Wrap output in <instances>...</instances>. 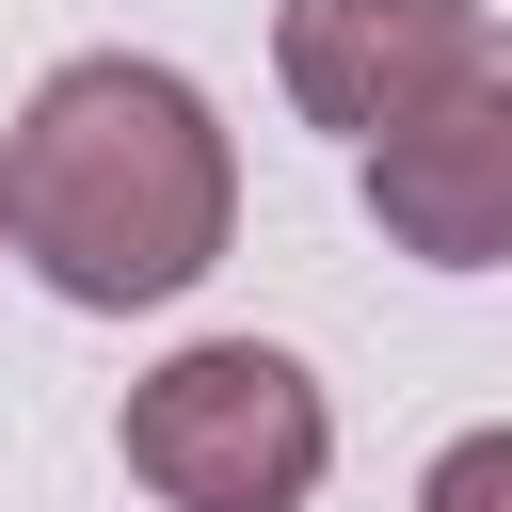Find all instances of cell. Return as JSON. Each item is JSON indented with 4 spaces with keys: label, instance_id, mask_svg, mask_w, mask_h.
Returning a JSON list of instances; mask_svg holds the SVG:
<instances>
[{
    "label": "cell",
    "instance_id": "cell-1",
    "mask_svg": "<svg viewBox=\"0 0 512 512\" xmlns=\"http://www.w3.org/2000/svg\"><path fill=\"white\" fill-rule=\"evenodd\" d=\"M0 240L48 304L128 320L224 272L240 240V144L208 112V80L144 64V48H80L32 80V112L0 128Z\"/></svg>",
    "mask_w": 512,
    "mask_h": 512
},
{
    "label": "cell",
    "instance_id": "cell-6",
    "mask_svg": "<svg viewBox=\"0 0 512 512\" xmlns=\"http://www.w3.org/2000/svg\"><path fill=\"white\" fill-rule=\"evenodd\" d=\"M0 256H16V240H0Z\"/></svg>",
    "mask_w": 512,
    "mask_h": 512
},
{
    "label": "cell",
    "instance_id": "cell-2",
    "mask_svg": "<svg viewBox=\"0 0 512 512\" xmlns=\"http://www.w3.org/2000/svg\"><path fill=\"white\" fill-rule=\"evenodd\" d=\"M112 448H128V480L160 512H304L336 480V400L272 336H192V352H160L128 384Z\"/></svg>",
    "mask_w": 512,
    "mask_h": 512
},
{
    "label": "cell",
    "instance_id": "cell-3",
    "mask_svg": "<svg viewBox=\"0 0 512 512\" xmlns=\"http://www.w3.org/2000/svg\"><path fill=\"white\" fill-rule=\"evenodd\" d=\"M480 64H496V16H480V0H288V16H272V80H288V112L336 128V144H384L400 112H432V96L480 80Z\"/></svg>",
    "mask_w": 512,
    "mask_h": 512
},
{
    "label": "cell",
    "instance_id": "cell-4",
    "mask_svg": "<svg viewBox=\"0 0 512 512\" xmlns=\"http://www.w3.org/2000/svg\"><path fill=\"white\" fill-rule=\"evenodd\" d=\"M368 176V224L416 256V272H496L512 256V64L448 80L432 112H400L384 144H352Z\"/></svg>",
    "mask_w": 512,
    "mask_h": 512
},
{
    "label": "cell",
    "instance_id": "cell-5",
    "mask_svg": "<svg viewBox=\"0 0 512 512\" xmlns=\"http://www.w3.org/2000/svg\"><path fill=\"white\" fill-rule=\"evenodd\" d=\"M416 512H512V416H496V432H448V448L416 464Z\"/></svg>",
    "mask_w": 512,
    "mask_h": 512
}]
</instances>
